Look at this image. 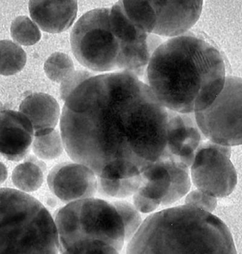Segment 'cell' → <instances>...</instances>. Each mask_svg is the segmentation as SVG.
<instances>
[{
	"label": "cell",
	"mask_w": 242,
	"mask_h": 254,
	"mask_svg": "<svg viewBox=\"0 0 242 254\" xmlns=\"http://www.w3.org/2000/svg\"><path fill=\"white\" fill-rule=\"evenodd\" d=\"M64 102L60 118L64 150L98 177L139 175L164 153L167 109L133 74L93 76Z\"/></svg>",
	"instance_id": "obj_1"
},
{
	"label": "cell",
	"mask_w": 242,
	"mask_h": 254,
	"mask_svg": "<svg viewBox=\"0 0 242 254\" xmlns=\"http://www.w3.org/2000/svg\"><path fill=\"white\" fill-rule=\"evenodd\" d=\"M226 65L218 50L193 35L164 41L148 64V85L168 110L195 113L207 109L224 87Z\"/></svg>",
	"instance_id": "obj_2"
},
{
	"label": "cell",
	"mask_w": 242,
	"mask_h": 254,
	"mask_svg": "<svg viewBox=\"0 0 242 254\" xmlns=\"http://www.w3.org/2000/svg\"><path fill=\"white\" fill-rule=\"evenodd\" d=\"M127 254H236L232 233L221 219L187 205L155 212L128 243Z\"/></svg>",
	"instance_id": "obj_3"
},
{
	"label": "cell",
	"mask_w": 242,
	"mask_h": 254,
	"mask_svg": "<svg viewBox=\"0 0 242 254\" xmlns=\"http://www.w3.org/2000/svg\"><path fill=\"white\" fill-rule=\"evenodd\" d=\"M54 221L62 254H118L125 243L117 209L100 198L67 203L58 211Z\"/></svg>",
	"instance_id": "obj_4"
},
{
	"label": "cell",
	"mask_w": 242,
	"mask_h": 254,
	"mask_svg": "<svg viewBox=\"0 0 242 254\" xmlns=\"http://www.w3.org/2000/svg\"><path fill=\"white\" fill-rule=\"evenodd\" d=\"M56 223L45 206L26 192L0 189V254H58Z\"/></svg>",
	"instance_id": "obj_5"
},
{
	"label": "cell",
	"mask_w": 242,
	"mask_h": 254,
	"mask_svg": "<svg viewBox=\"0 0 242 254\" xmlns=\"http://www.w3.org/2000/svg\"><path fill=\"white\" fill-rule=\"evenodd\" d=\"M111 8H97L84 13L71 30V48L85 67L96 72L118 71L120 43L110 23Z\"/></svg>",
	"instance_id": "obj_6"
},
{
	"label": "cell",
	"mask_w": 242,
	"mask_h": 254,
	"mask_svg": "<svg viewBox=\"0 0 242 254\" xmlns=\"http://www.w3.org/2000/svg\"><path fill=\"white\" fill-rule=\"evenodd\" d=\"M242 98L241 78L227 76L224 88L210 106L194 113L206 139L230 147L242 144Z\"/></svg>",
	"instance_id": "obj_7"
},
{
	"label": "cell",
	"mask_w": 242,
	"mask_h": 254,
	"mask_svg": "<svg viewBox=\"0 0 242 254\" xmlns=\"http://www.w3.org/2000/svg\"><path fill=\"white\" fill-rule=\"evenodd\" d=\"M231 155L230 147L203 140L189 168L195 187L216 198L232 194L238 183V175Z\"/></svg>",
	"instance_id": "obj_8"
},
{
	"label": "cell",
	"mask_w": 242,
	"mask_h": 254,
	"mask_svg": "<svg viewBox=\"0 0 242 254\" xmlns=\"http://www.w3.org/2000/svg\"><path fill=\"white\" fill-rule=\"evenodd\" d=\"M140 175L142 182L136 192L162 206L177 202L191 189L189 168L178 157L166 152Z\"/></svg>",
	"instance_id": "obj_9"
},
{
	"label": "cell",
	"mask_w": 242,
	"mask_h": 254,
	"mask_svg": "<svg viewBox=\"0 0 242 254\" xmlns=\"http://www.w3.org/2000/svg\"><path fill=\"white\" fill-rule=\"evenodd\" d=\"M48 184L52 192L66 204L94 197L97 192V176L89 167L74 161L52 168Z\"/></svg>",
	"instance_id": "obj_10"
},
{
	"label": "cell",
	"mask_w": 242,
	"mask_h": 254,
	"mask_svg": "<svg viewBox=\"0 0 242 254\" xmlns=\"http://www.w3.org/2000/svg\"><path fill=\"white\" fill-rule=\"evenodd\" d=\"M156 15L153 34L175 38L185 34L199 20L203 1H150Z\"/></svg>",
	"instance_id": "obj_11"
},
{
	"label": "cell",
	"mask_w": 242,
	"mask_h": 254,
	"mask_svg": "<svg viewBox=\"0 0 242 254\" xmlns=\"http://www.w3.org/2000/svg\"><path fill=\"white\" fill-rule=\"evenodd\" d=\"M167 145L165 152L178 157L189 168L203 140L194 113L168 110Z\"/></svg>",
	"instance_id": "obj_12"
},
{
	"label": "cell",
	"mask_w": 242,
	"mask_h": 254,
	"mask_svg": "<svg viewBox=\"0 0 242 254\" xmlns=\"http://www.w3.org/2000/svg\"><path fill=\"white\" fill-rule=\"evenodd\" d=\"M35 136L31 123L20 112H0V154L10 161L26 158Z\"/></svg>",
	"instance_id": "obj_13"
},
{
	"label": "cell",
	"mask_w": 242,
	"mask_h": 254,
	"mask_svg": "<svg viewBox=\"0 0 242 254\" xmlns=\"http://www.w3.org/2000/svg\"><path fill=\"white\" fill-rule=\"evenodd\" d=\"M76 1H29L30 17L40 30L60 34L72 26L78 13Z\"/></svg>",
	"instance_id": "obj_14"
},
{
	"label": "cell",
	"mask_w": 242,
	"mask_h": 254,
	"mask_svg": "<svg viewBox=\"0 0 242 254\" xmlns=\"http://www.w3.org/2000/svg\"><path fill=\"white\" fill-rule=\"evenodd\" d=\"M19 112L29 119L35 136L54 130L60 121L59 103L53 96L45 93H35L27 96L21 102Z\"/></svg>",
	"instance_id": "obj_15"
},
{
	"label": "cell",
	"mask_w": 242,
	"mask_h": 254,
	"mask_svg": "<svg viewBox=\"0 0 242 254\" xmlns=\"http://www.w3.org/2000/svg\"><path fill=\"white\" fill-rule=\"evenodd\" d=\"M110 23L113 33L120 44L134 45L147 41L149 34L137 29L131 23L123 9L122 1L117 2L111 8Z\"/></svg>",
	"instance_id": "obj_16"
},
{
	"label": "cell",
	"mask_w": 242,
	"mask_h": 254,
	"mask_svg": "<svg viewBox=\"0 0 242 254\" xmlns=\"http://www.w3.org/2000/svg\"><path fill=\"white\" fill-rule=\"evenodd\" d=\"M44 164L30 156L13 170L12 181L18 190L24 192L37 190L44 182Z\"/></svg>",
	"instance_id": "obj_17"
},
{
	"label": "cell",
	"mask_w": 242,
	"mask_h": 254,
	"mask_svg": "<svg viewBox=\"0 0 242 254\" xmlns=\"http://www.w3.org/2000/svg\"><path fill=\"white\" fill-rule=\"evenodd\" d=\"M141 182V175L117 179L97 176V192L104 197L122 199L135 194Z\"/></svg>",
	"instance_id": "obj_18"
},
{
	"label": "cell",
	"mask_w": 242,
	"mask_h": 254,
	"mask_svg": "<svg viewBox=\"0 0 242 254\" xmlns=\"http://www.w3.org/2000/svg\"><path fill=\"white\" fill-rule=\"evenodd\" d=\"M27 62L25 51L14 41H0V74L13 75L20 72Z\"/></svg>",
	"instance_id": "obj_19"
},
{
	"label": "cell",
	"mask_w": 242,
	"mask_h": 254,
	"mask_svg": "<svg viewBox=\"0 0 242 254\" xmlns=\"http://www.w3.org/2000/svg\"><path fill=\"white\" fill-rule=\"evenodd\" d=\"M126 16L137 29L153 34L156 26V15L150 1H122Z\"/></svg>",
	"instance_id": "obj_20"
},
{
	"label": "cell",
	"mask_w": 242,
	"mask_h": 254,
	"mask_svg": "<svg viewBox=\"0 0 242 254\" xmlns=\"http://www.w3.org/2000/svg\"><path fill=\"white\" fill-rule=\"evenodd\" d=\"M32 148L38 159L50 161L58 158L64 150L60 131L55 129L48 133L35 136Z\"/></svg>",
	"instance_id": "obj_21"
},
{
	"label": "cell",
	"mask_w": 242,
	"mask_h": 254,
	"mask_svg": "<svg viewBox=\"0 0 242 254\" xmlns=\"http://www.w3.org/2000/svg\"><path fill=\"white\" fill-rule=\"evenodd\" d=\"M10 35L20 46H30L39 42L41 32L39 27L28 16H19L10 26Z\"/></svg>",
	"instance_id": "obj_22"
},
{
	"label": "cell",
	"mask_w": 242,
	"mask_h": 254,
	"mask_svg": "<svg viewBox=\"0 0 242 254\" xmlns=\"http://www.w3.org/2000/svg\"><path fill=\"white\" fill-rule=\"evenodd\" d=\"M44 70L52 81L60 83L75 70V67L69 55L62 52H55L46 60Z\"/></svg>",
	"instance_id": "obj_23"
},
{
	"label": "cell",
	"mask_w": 242,
	"mask_h": 254,
	"mask_svg": "<svg viewBox=\"0 0 242 254\" xmlns=\"http://www.w3.org/2000/svg\"><path fill=\"white\" fill-rule=\"evenodd\" d=\"M111 203L120 215L124 229L125 242L128 244L142 225L141 215L133 204L128 201L117 200Z\"/></svg>",
	"instance_id": "obj_24"
},
{
	"label": "cell",
	"mask_w": 242,
	"mask_h": 254,
	"mask_svg": "<svg viewBox=\"0 0 242 254\" xmlns=\"http://www.w3.org/2000/svg\"><path fill=\"white\" fill-rule=\"evenodd\" d=\"M95 75L89 71L84 70H74L72 73L60 82V97L65 101L74 90L87 79Z\"/></svg>",
	"instance_id": "obj_25"
},
{
	"label": "cell",
	"mask_w": 242,
	"mask_h": 254,
	"mask_svg": "<svg viewBox=\"0 0 242 254\" xmlns=\"http://www.w3.org/2000/svg\"><path fill=\"white\" fill-rule=\"evenodd\" d=\"M185 204L197 207L205 211L213 212L217 206V198L202 190H195L186 195Z\"/></svg>",
	"instance_id": "obj_26"
},
{
	"label": "cell",
	"mask_w": 242,
	"mask_h": 254,
	"mask_svg": "<svg viewBox=\"0 0 242 254\" xmlns=\"http://www.w3.org/2000/svg\"><path fill=\"white\" fill-rule=\"evenodd\" d=\"M133 197V205L134 207L142 213H150L155 211L161 206L158 201L151 199L150 198L144 197L138 193L136 192Z\"/></svg>",
	"instance_id": "obj_27"
},
{
	"label": "cell",
	"mask_w": 242,
	"mask_h": 254,
	"mask_svg": "<svg viewBox=\"0 0 242 254\" xmlns=\"http://www.w3.org/2000/svg\"><path fill=\"white\" fill-rule=\"evenodd\" d=\"M8 176V171L6 167L3 164L0 162V184L4 183L6 180Z\"/></svg>",
	"instance_id": "obj_28"
}]
</instances>
